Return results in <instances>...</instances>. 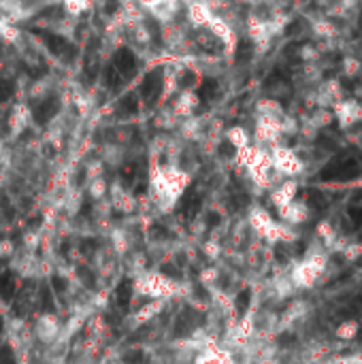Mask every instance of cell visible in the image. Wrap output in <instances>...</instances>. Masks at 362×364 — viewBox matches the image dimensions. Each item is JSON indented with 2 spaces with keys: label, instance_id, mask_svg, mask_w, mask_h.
Here are the masks:
<instances>
[{
  "label": "cell",
  "instance_id": "9a60e30c",
  "mask_svg": "<svg viewBox=\"0 0 362 364\" xmlns=\"http://www.w3.org/2000/svg\"><path fill=\"white\" fill-rule=\"evenodd\" d=\"M58 111V102L55 100H47V102H43V105H38V109H36V117H38V122H47L49 117H53V113Z\"/></svg>",
  "mask_w": 362,
  "mask_h": 364
},
{
  "label": "cell",
  "instance_id": "7c38bea8",
  "mask_svg": "<svg viewBox=\"0 0 362 364\" xmlns=\"http://www.w3.org/2000/svg\"><path fill=\"white\" fill-rule=\"evenodd\" d=\"M316 130H320V128H326V126H331L333 122H335V115H333V111L331 109H324V107H318L314 113H312V117L307 119Z\"/></svg>",
  "mask_w": 362,
  "mask_h": 364
},
{
  "label": "cell",
  "instance_id": "5b68a950",
  "mask_svg": "<svg viewBox=\"0 0 362 364\" xmlns=\"http://www.w3.org/2000/svg\"><path fill=\"white\" fill-rule=\"evenodd\" d=\"M194 364H237V363H235V358H233V354H230L228 350H224V348H220V346H213V343H207V346L198 352V356H196Z\"/></svg>",
  "mask_w": 362,
  "mask_h": 364
},
{
  "label": "cell",
  "instance_id": "5bb4252c",
  "mask_svg": "<svg viewBox=\"0 0 362 364\" xmlns=\"http://www.w3.org/2000/svg\"><path fill=\"white\" fill-rule=\"evenodd\" d=\"M362 73V60H358L356 55H346L344 58V75L348 77V79H356L358 75Z\"/></svg>",
  "mask_w": 362,
  "mask_h": 364
},
{
  "label": "cell",
  "instance_id": "9c48e42d",
  "mask_svg": "<svg viewBox=\"0 0 362 364\" xmlns=\"http://www.w3.org/2000/svg\"><path fill=\"white\" fill-rule=\"evenodd\" d=\"M160 85H162V73H160V70H151V73L143 79L141 94H143L147 100H151V98H156V96H158Z\"/></svg>",
  "mask_w": 362,
  "mask_h": 364
},
{
  "label": "cell",
  "instance_id": "ba28073f",
  "mask_svg": "<svg viewBox=\"0 0 362 364\" xmlns=\"http://www.w3.org/2000/svg\"><path fill=\"white\" fill-rule=\"evenodd\" d=\"M113 66L117 68V73L122 77H132L134 75V66H137L132 51L130 49H119L117 55H115V64Z\"/></svg>",
  "mask_w": 362,
  "mask_h": 364
},
{
  "label": "cell",
  "instance_id": "8992f818",
  "mask_svg": "<svg viewBox=\"0 0 362 364\" xmlns=\"http://www.w3.org/2000/svg\"><path fill=\"white\" fill-rule=\"evenodd\" d=\"M309 215H312L309 207L305 203H301V200H292L288 207L280 209V218L288 226H301V224H305L309 220Z\"/></svg>",
  "mask_w": 362,
  "mask_h": 364
},
{
  "label": "cell",
  "instance_id": "6da1fadb",
  "mask_svg": "<svg viewBox=\"0 0 362 364\" xmlns=\"http://www.w3.org/2000/svg\"><path fill=\"white\" fill-rule=\"evenodd\" d=\"M134 290H137V294H141L149 301H164L177 290V286L171 277H166L158 271H147L137 277Z\"/></svg>",
  "mask_w": 362,
  "mask_h": 364
},
{
  "label": "cell",
  "instance_id": "8fae6325",
  "mask_svg": "<svg viewBox=\"0 0 362 364\" xmlns=\"http://www.w3.org/2000/svg\"><path fill=\"white\" fill-rule=\"evenodd\" d=\"M314 32L320 38H326V41H331V38H335L339 34V30H337V26L333 23L331 17H320L318 21H314Z\"/></svg>",
  "mask_w": 362,
  "mask_h": 364
},
{
  "label": "cell",
  "instance_id": "30bf717a",
  "mask_svg": "<svg viewBox=\"0 0 362 364\" xmlns=\"http://www.w3.org/2000/svg\"><path fill=\"white\" fill-rule=\"evenodd\" d=\"M358 333H361V324L356 320H346L335 328V337L339 341H352L358 337Z\"/></svg>",
  "mask_w": 362,
  "mask_h": 364
},
{
  "label": "cell",
  "instance_id": "7402d4cb",
  "mask_svg": "<svg viewBox=\"0 0 362 364\" xmlns=\"http://www.w3.org/2000/svg\"><path fill=\"white\" fill-rule=\"evenodd\" d=\"M213 90H215L213 81H207V83L203 85V90H201V92H203V96H211V92H213Z\"/></svg>",
  "mask_w": 362,
  "mask_h": 364
},
{
  "label": "cell",
  "instance_id": "d6986e66",
  "mask_svg": "<svg viewBox=\"0 0 362 364\" xmlns=\"http://www.w3.org/2000/svg\"><path fill=\"white\" fill-rule=\"evenodd\" d=\"M137 111V100L132 98V96H126L122 102H119V113L122 115H130V113H134Z\"/></svg>",
  "mask_w": 362,
  "mask_h": 364
},
{
  "label": "cell",
  "instance_id": "2e32d148",
  "mask_svg": "<svg viewBox=\"0 0 362 364\" xmlns=\"http://www.w3.org/2000/svg\"><path fill=\"white\" fill-rule=\"evenodd\" d=\"M45 43H47V45H49V49H51V51H55V53H64V51L68 49L66 41H64L62 36H58V34H53V36H51V34H47V36H45Z\"/></svg>",
  "mask_w": 362,
  "mask_h": 364
},
{
  "label": "cell",
  "instance_id": "7a4b0ae2",
  "mask_svg": "<svg viewBox=\"0 0 362 364\" xmlns=\"http://www.w3.org/2000/svg\"><path fill=\"white\" fill-rule=\"evenodd\" d=\"M271 162L282 177H297L305 171V162L297 156V151L288 147H275L271 154Z\"/></svg>",
  "mask_w": 362,
  "mask_h": 364
},
{
  "label": "cell",
  "instance_id": "44dd1931",
  "mask_svg": "<svg viewBox=\"0 0 362 364\" xmlns=\"http://www.w3.org/2000/svg\"><path fill=\"white\" fill-rule=\"evenodd\" d=\"M352 55H356L358 60H362V36L352 43Z\"/></svg>",
  "mask_w": 362,
  "mask_h": 364
},
{
  "label": "cell",
  "instance_id": "52a82bcc",
  "mask_svg": "<svg viewBox=\"0 0 362 364\" xmlns=\"http://www.w3.org/2000/svg\"><path fill=\"white\" fill-rule=\"evenodd\" d=\"M297 190H299V183H297L294 179L282 181V183L273 190L271 200H273V205L277 207V211L284 209V207H288L292 200H297Z\"/></svg>",
  "mask_w": 362,
  "mask_h": 364
},
{
  "label": "cell",
  "instance_id": "e0dca14e",
  "mask_svg": "<svg viewBox=\"0 0 362 364\" xmlns=\"http://www.w3.org/2000/svg\"><path fill=\"white\" fill-rule=\"evenodd\" d=\"M230 143H233L237 149L247 147V134H245V130H243V128H235V130H230Z\"/></svg>",
  "mask_w": 362,
  "mask_h": 364
},
{
  "label": "cell",
  "instance_id": "ffe728a7",
  "mask_svg": "<svg viewBox=\"0 0 362 364\" xmlns=\"http://www.w3.org/2000/svg\"><path fill=\"white\" fill-rule=\"evenodd\" d=\"M13 94V83L11 81H0V100H9V96Z\"/></svg>",
  "mask_w": 362,
  "mask_h": 364
},
{
  "label": "cell",
  "instance_id": "ac0fdd59",
  "mask_svg": "<svg viewBox=\"0 0 362 364\" xmlns=\"http://www.w3.org/2000/svg\"><path fill=\"white\" fill-rule=\"evenodd\" d=\"M341 254L346 256V260L356 262V260L362 256V243H348V245H346V250H344Z\"/></svg>",
  "mask_w": 362,
  "mask_h": 364
},
{
  "label": "cell",
  "instance_id": "277c9868",
  "mask_svg": "<svg viewBox=\"0 0 362 364\" xmlns=\"http://www.w3.org/2000/svg\"><path fill=\"white\" fill-rule=\"evenodd\" d=\"M331 111L341 128H352L354 124L362 122V102L356 98H341L331 107Z\"/></svg>",
  "mask_w": 362,
  "mask_h": 364
},
{
  "label": "cell",
  "instance_id": "3957f363",
  "mask_svg": "<svg viewBox=\"0 0 362 364\" xmlns=\"http://www.w3.org/2000/svg\"><path fill=\"white\" fill-rule=\"evenodd\" d=\"M62 324L53 314H41L34 322V337L43 346H53L62 339Z\"/></svg>",
  "mask_w": 362,
  "mask_h": 364
},
{
  "label": "cell",
  "instance_id": "4fadbf2b",
  "mask_svg": "<svg viewBox=\"0 0 362 364\" xmlns=\"http://www.w3.org/2000/svg\"><path fill=\"white\" fill-rule=\"evenodd\" d=\"M318 239L326 247H333V243L337 241V230L333 228V224L329 220H324V222L318 224Z\"/></svg>",
  "mask_w": 362,
  "mask_h": 364
}]
</instances>
